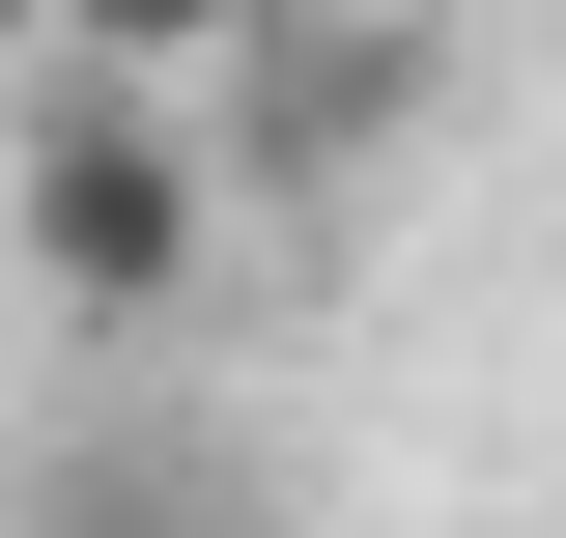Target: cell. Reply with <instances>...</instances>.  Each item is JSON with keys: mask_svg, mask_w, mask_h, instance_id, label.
Returning a JSON list of instances; mask_svg holds the SVG:
<instances>
[{"mask_svg": "<svg viewBox=\"0 0 566 538\" xmlns=\"http://www.w3.org/2000/svg\"><path fill=\"white\" fill-rule=\"evenodd\" d=\"M397 142H424V29H397V0H312V29H255V58L199 85V170L283 199V227L340 199V170H397Z\"/></svg>", "mask_w": 566, "mask_h": 538, "instance_id": "2", "label": "cell"}, {"mask_svg": "<svg viewBox=\"0 0 566 538\" xmlns=\"http://www.w3.org/2000/svg\"><path fill=\"white\" fill-rule=\"evenodd\" d=\"M255 29H312V0H57V58H85V85H170V114H199Z\"/></svg>", "mask_w": 566, "mask_h": 538, "instance_id": "3", "label": "cell"}, {"mask_svg": "<svg viewBox=\"0 0 566 538\" xmlns=\"http://www.w3.org/2000/svg\"><path fill=\"white\" fill-rule=\"evenodd\" d=\"M199 256H227V170H199V114L170 85H29V142H0V283H57L85 340H142V312H199Z\"/></svg>", "mask_w": 566, "mask_h": 538, "instance_id": "1", "label": "cell"}]
</instances>
